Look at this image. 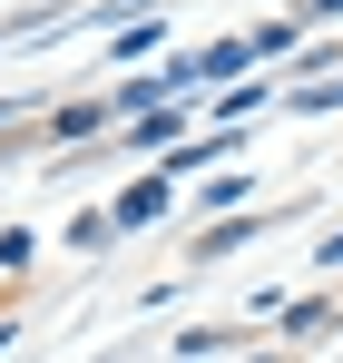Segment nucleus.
Wrapping results in <instances>:
<instances>
[{
	"instance_id": "nucleus-1",
	"label": "nucleus",
	"mask_w": 343,
	"mask_h": 363,
	"mask_svg": "<svg viewBox=\"0 0 343 363\" xmlns=\"http://www.w3.org/2000/svg\"><path fill=\"white\" fill-rule=\"evenodd\" d=\"M157 206H167V177H137V186H128V196H118V206H108V226H118V236H128V226H147Z\"/></svg>"
},
{
	"instance_id": "nucleus-2",
	"label": "nucleus",
	"mask_w": 343,
	"mask_h": 363,
	"mask_svg": "<svg viewBox=\"0 0 343 363\" xmlns=\"http://www.w3.org/2000/svg\"><path fill=\"white\" fill-rule=\"evenodd\" d=\"M324 265H343V236H324Z\"/></svg>"
},
{
	"instance_id": "nucleus-3",
	"label": "nucleus",
	"mask_w": 343,
	"mask_h": 363,
	"mask_svg": "<svg viewBox=\"0 0 343 363\" xmlns=\"http://www.w3.org/2000/svg\"><path fill=\"white\" fill-rule=\"evenodd\" d=\"M314 10H324V20H343V0H314Z\"/></svg>"
}]
</instances>
